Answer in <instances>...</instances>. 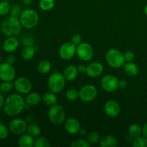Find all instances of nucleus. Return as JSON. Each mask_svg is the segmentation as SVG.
Masks as SVG:
<instances>
[{
    "instance_id": "obj_22",
    "label": "nucleus",
    "mask_w": 147,
    "mask_h": 147,
    "mask_svg": "<svg viewBox=\"0 0 147 147\" xmlns=\"http://www.w3.org/2000/svg\"><path fill=\"white\" fill-rule=\"evenodd\" d=\"M42 98L37 92H30L25 98V103L30 106H37L41 101Z\"/></svg>"
},
{
    "instance_id": "obj_20",
    "label": "nucleus",
    "mask_w": 147,
    "mask_h": 147,
    "mask_svg": "<svg viewBox=\"0 0 147 147\" xmlns=\"http://www.w3.org/2000/svg\"><path fill=\"white\" fill-rule=\"evenodd\" d=\"M34 138L27 133L20 135L17 143L20 147H33L34 146Z\"/></svg>"
},
{
    "instance_id": "obj_25",
    "label": "nucleus",
    "mask_w": 147,
    "mask_h": 147,
    "mask_svg": "<svg viewBox=\"0 0 147 147\" xmlns=\"http://www.w3.org/2000/svg\"><path fill=\"white\" fill-rule=\"evenodd\" d=\"M52 65L47 60H42L37 65V70L42 75H45L50 73L51 70Z\"/></svg>"
},
{
    "instance_id": "obj_14",
    "label": "nucleus",
    "mask_w": 147,
    "mask_h": 147,
    "mask_svg": "<svg viewBox=\"0 0 147 147\" xmlns=\"http://www.w3.org/2000/svg\"><path fill=\"white\" fill-rule=\"evenodd\" d=\"M104 111L109 117L114 118L119 115L121 112L120 104L116 100H109L104 105Z\"/></svg>"
},
{
    "instance_id": "obj_26",
    "label": "nucleus",
    "mask_w": 147,
    "mask_h": 147,
    "mask_svg": "<svg viewBox=\"0 0 147 147\" xmlns=\"http://www.w3.org/2000/svg\"><path fill=\"white\" fill-rule=\"evenodd\" d=\"M29 135L34 138H37L41 136L42 131L40 126L35 123H30L27 126V131H26Z\"/></svg>"
},
{
    "instance_id": "obj_12",
    "label": "nucleus",
    "mask_w": 147,
    "mask_h": 147,
    "mask_svg": "<svg viewBox=\"0 0 147 147\" xmlns=\"http://www.w3.org/2000/svg\"><path fill=\"white\" fill-rule=\"evenodd\" d=\"M76 48L77 46L71 42H66L63 43L59 48V56L63 60H70L76 55Z\"/></svg>"
},
{
    "instance_id": "obj_49",
    "label": "nucleus",
    "mask_w": 147,
    "mask_h": 147,
    "mask_svg": "<svg viewBox=\"0 0 147 147\" xmlns=\"http://www.w3.org/2000/svg\"><path fill=\"white\" fill-rule=\"evenodd\" d=\"M1 55H0V64H1Z\"/></svg>"
},
{
    "instance_id": "obj_46",
    "label": "nucleus",
    "mask_w": 147,
    "mask_h": 147,
    "mask_svg": "<svg viewBox=\"0 0 147 147\" xmlns=\"http://www.w3.org/2000/svg\"><path fill=\"white\" fill-rule=\"evenodd\" d=\"M78 134L80 135V136H85V135H86V134H87V130H86L85 128H80Z\"/></svg>"
},
{
    "instance_id": "obj_9",
    "label": "nucleus",
    "mask_w": 147,
    "mask_h": 147,
    "mask_svg": "<svg viewBox=\"0 0 147 147\" xmlns=\"http://www.w3.org/2000/svg\"><path fill=\"white\" fill-rule=\"evenodd\" d=\"M100 85L105 91L112 93L119 88V80L113 75H106L100 79Z\"/></svg>"
},
{
    "instance_id": "obj_29",
    "label": "nucleus",
    "mask_w": 147,
    "mask_h": 147,
    "mask_svg": "<svg viewBox=\"0 0 147 147\" xmlns=\"http://www.w3.org/2000/svg\"><path fill=\"white\" fill-rule=\"evenodd\" d=\"M88 142H89L90 145L96 144L97 143H99V141L100 139V134L98 132L96 131H93L89 132L87 134V139Z\"/></svg>"
},
{
    "instance_id": "obj_23",
    "label": "nucleus",
    "mask_w": 147,
    "mask_h": 147,
    "mask_svg": "<svg viewBox=\"0 0 147 147\" xmlns=\"http://www.w3.org/2000/svg\"><path fill=\"white\" fill-rule=\"evenodd\" d=\"M42 100L47 106H52L57 103V97L56 96V93L53 92H47L42 96Z\"/></svg>"
},
{
    "instance_id": "obj_28",
    "label": "nucleus",
    "mask_w": 147,
    "mask_h": 147,
    "mask_svg": "<svg viewBox=\"0 0 147 147\" xmlns=\"http://www.w3.org/2000/svg\"><path fill=\"white\" fill-rule=\"evenodd\" d=\"M55 5V0H40L39 7L42 11H47L53 9Z\"/></svg>"
},
{
    "instance_id": "obj_50",
    "label": "nucleus",
    "mask_w": 147,
    "mask_h": 147,
    "mask_svg": "<svg viewBox=\"0 0 147 147\" xmlns=\"http://www.w3.org/2000/svg\"><path fill=\"white\" fill-rule=\"evenodd\" d=\"M7 1H14V0H7Z\"/></svg>"
},
{
    "instance_id": "obj_18",
    "label": "nucleus",
    "mask_w": 147,
    "mask_h": 147,
    "mask_svg": "<svg viewBox=\"0 0 147 147\" xmlns=\"http://www.w3.org/2000/svg\"><path fill=\"white\" fill-rule=\"evenodd\" d=\"M78 70L77 66L73 65H67L65 68L63 74L65 78L66 79L67 81H73L77 78L78 76Z\"/></svg>"
},
{
    "instance_id": "obj_44",
    "label": "nucleus",
    "mask_w": 147,
    "mask_h": 147,
    "mask_svg": "<svg viewBox=\"0 0 147 147\" xmlns=\"http://www.w3.org/2000/svg\"><path fill=\"white\" fill-rule=\"evenodd\" d=\"M142 134L145 137L147 138V123H145L142 127Z\"/></svg>"
},
{
    "instance_id": "obj_34",
    "label": "nucleus",
    "mask_w": 147,
    "mask_h": 147,
    "mask_svg": "<svg viewBox=\"0 0 147 147\" xmlns=\"http://www.w3.org/2000/svg\"><path fill=\"white\" fill-rule=\"evenodd\" d=\"M22 44L24 46L34 45V37L31 34H25L21 37Z\"/></svg>"
},
{
    "instance_id": "obj_42",
    "label": "nucleus",
    "mask_w": 147,
    "mask_h": 147,
    "mask_svg": "<svg viewBox=\"0 0 147 147\" xmlns=\"http://www.w3.org/2000/svg\"><path fill=\"white\" fill-rule=\"evenodd\" d=\"M77 68L80 73H86V70H87V66L83 64H80L77 66Z\"/></svg>"
},
{
    "instance_id": "obj_41",
    "label": "nucleus",
    "mask_w": 147,
    "mask_h": 147,
    "mask_svg": "<svg viewBox=\"0 0 147 147\" xmlns=\"http://www.w3.org/2000/svg\"><path fill=\"white\" fill-rule=\"evenodd\" d=\"M7 62L9 64L13 65L16 62V56L13 54H10L9 55L7 56Z\"/></svg>"
},
{
    "instance_id": "obj_16",
    "label": "nucleus",
    "mask_w": 147,
    "mask_h": 147,
    "mask_svg": "<svg viewBox=\"0 0 147 147\" xmlns=\"http://www.w3.org/2000/svg\"><path fill=\"white\" fill-rule=\"evenodd\" d=\"M20 40L16 37H7L3 42L2 47L3 50L8 53H12L18 49L20 46Z\"/></svg>"
},
{
    "instance_id": "obj_52",
    "label": "nucleus",
    "mask_w": 147,
    "mask_h": 147,
    "mask_svg": "<svg viewBox=\"0 0 147 147\" xmlns=\"http://www.w3.org/2000/svg\"><path fill=\"white\" fill-rule=\"evenodd\" d=\"M0 1H1V0H0Z\"/></svg>"
},
{
    "instance_id": "obj_17",
    "label": "nucleus",
    "mask_w": 147,
    "mask_h": 147,
    "mask_svg": "<svg viewBox=\"0 0 147 147\" xmlns=\"http://www.w3.org/2000/svg\"><path fill=\"white\" fill-rule=\"evenodd\" d=\"M103 65L102 63H99V62H92L91 63L87 65V70H86V74L90 78H95L99 77L100 75L103 73Z\"/></svg>"
},
{
    "instance_id": "obj_31",
    "label": "nucleus",
    "mask_w": 147,
    "mask_h": 147,
    "mask_svg": "<svg viewBox=\"0 0 147 147\" xmlns=\"http://www.w3.org/2000/svg\"><path fill=\"white\" fill-rule=\"evenodd\" d=\"M65 98L69 101H74L79 98V91L75 88H70L65 92Z\"/></svg>"
},
{
    "instance_id": "obj_43",
    "label": "nucleus",
    "mask_w": 147,
    "mask_h": 147,
    "mask_svg": "<svg viewBox=\"0 0 147 147\" xmlns=\"http://www.w3.org/2000/svg\"><path fill=\"white\" fill-rule=\"evenodd\" d=\"M128 86V82L125 80H119V88L124 89Z\"/></svg>"
},
{
    "instance_id": "obj_39",
    "label": "nucleus",
    "mask_w": 147,
    "mask_h": 147,
    "mask_svg": "<svg viewBox=\"0 0 147 147\" xmlns=\"http://www.w3.org/2000/svg\"><path fill=\"white\" fill-rule=\"evenodd\" d=\"M123 56H124L125 61L131 62V61H133L134 59L135 54L134 52L130 51V50H128V51L125 52V53H123Z\"/></svg>"
},
{
    "instance_id": "obj_48",
    "label": "nucleus",
    "mask_w": 147,
    "mask_h": 147,
    "mask_svg": "<svg viewBox=\"0 0 147 147\" xmlns=\"http://www.w3.org/2000/svg\"><path fill=\"white\" fill-rule=\"evenodd\" d=\"M144 13H145V14H146V15L147 16V4H146V5L145 6V7H144Z\"/></svg>"
},
{
    "instance_id": "obj_7",
    "label": "nucleus",
    "mask_w": 147,
    "mask_h": 147,
    "mask_svg": "<svg viewBox=\"0 0 147 147\" xmlns=\"http://www.w3.org/2000/svg\"><path fill=\"white\" fill-rule=\"evenodd\" d=\"M97 88L96 86L91 84L85 85L79 90V98L84 103L93 101L97 97Z\"/></svg>"
},
{
    "instance_id": "obj_51",
    "label": "nucleus",
    "mask_w": 147,
    "mask_h": 147,
    "mask_svg": "<svg viewBox=\"0 0 147 147\" xmlns=\"http://www.w3.org/2000/svg\"><path fill=\"white\" fill-rule=\"evenodd\" d=\"M1 40H0V46H1Z\"/></svg>"
},
{
    "instance_id": "obj_32",
    "label": "nucleus",
    "mask_w": 147,
    "mask_h": 147,
    "mask_svg": "<svg viewBox=\"0 0 147 147\" xmlns=\"http://www.w3.org/2000/svg\"><path fill=\"white\" fill-rule=\"evenodd\" d=\"M50 141L44 136H40L36 138L34 142V147H50Z\"/></svg>"
},
{
    "instance_id": "obj_40",
    "label": "nucleus",
    "mask_w": 147,
    "mask_h": 147,
    "mask_svg": "<svg viewBox=\"0 0 147 147\" xmlns=\"http://www.w3.org/2000/svg\"><path fill=\"white\" fill-rule=\"evenodd\" d=\"M70 42L72 43H73L74 45H76V46L78 45L80 43L82 42V37L79 34H76L72 36L71 40H70Z\"/></svg>"
},
{
    "instance_id": "obj_30",
    "label": "nucleus",
    "mask_w": 147,
    "mask_h": 147,
    "mask_svg": "<svg viewBox=\"0 0 147 147\" xmlns=\"http://www.w3.org/2000/svg\"><path fill=\"white\" fill-rule=\"evenodd\" d=\"M10 9H11V5L9 1L4 0L0 1V15H7L10 12Z\"/></svg>"
},
{
    "instance_id": "obj_15",
    "label": "nucleus",
    "mask_w": 147,
    "mask_h": 147,
    "mask_svg": "<svg viewBox=\"0 0 147 147\" xmlns=\"http://www.w3.org/2000/svg\"><path fill=\"white\" fill-rule=\"evenodd\" d=\"M64 128L66 132L70 134L74 135L79 133V131H80L81 126H80V122L77 119L70 117L65 120Z\"/></svg>"
},
{
    "instance_id": "obj_35",
    "label": "nucleus",
    "mask_w": 147,
    "mask_h": 147,
    "mask_svg": "<svg viewBox=\"0 0 147 147\" xmlns=\"http://www.w3.org/2000/svg\"><path fill=\"white\" fill-rule=\"evenodd\" d=\"M22 10L21 7L18 4H14L11 6V9H10V16L16 17V18H20V14H21Z\"/></svg>"
},
{
    "instance_id": "obj_8",
    "label": "nucleus",
    "mask_w": 147,
    "mask_h": 147,
    "mask_svg": "<svg viewBox=\"0 0 147 147\" xmlns=\"http://www.w3.org/2000/svg\"><path fill=\"white\" fill-rule=\"evenodd\" d=\"M76 55L80 60L84 62H89L93 59L94 50L91 45L88 42H81L77 45Z\"/></svg>"
},
{
    "instance_id": "obj_45",
    "label": "nucleus",
    "mask_w": 147,
    "mask_h": 147,
    "mask_svg": "<svg viewBox=\"0 0 147 147\" xmlns=\"http://www.w3.org/2000/svg\"><path fill=\"white\" fill-rule=\"evenodd\" d=\"M4 102H5V100H4V96L0 93V109H1L2 107H4Z\"/></svg>"
},
{
    "instance_id": "obj_6",
    "label": "nucleus",
    "mask_w": 147,
    "mask_h": 147,
    "mask_svg": "<svg viewBox=\"0 0 147 147\" xmlns=\"http://www.w3.org/2000/svg\"><path fill=\"white\" fill-rule=\"evenodd\" d=\"M47 116L53 124L55 126L63 124L65 120V111L64 108L57 103L50 106V109L47 111Z\"/></svg>"
},
{
    "instance_id": "obj_36",
    "label": "nucleus",
    "mask_w": 147,
    "mask_h": 147,
    "mask_svg": "<svg viewBox=\"0 0 147 147\" xmlns=\"http://www.w3.org/2000/svg\"><path fill=\"white\" fill-rule=\"evenodd\" d=\"M70 146L71 147H89L90 144L88 142L87 139H78L73 141Z\"/></svg>"
},
{
    "instance_id": "obj_2",
    "label": "nucleus",
    "mask_w": 147,
    "mask_h": 147,
    "mask_svg": "<svg viewBox=\"0 0 147 147\" xmlns=\"http://www.w3.org/2000/svg\"><path fill=\"white\" fill-rule=\"evenodd\" d=\"M0 28L4 35L7 37H17L21 32L22 26L20 19L9 16L1 22Z\"/></svg>"
},
{
    "instance_id": "obj_19",
    "label": "nucleus",
    "mask_w": 147,
    "mask_h": 147,
    "mask_svg": "<svg viewBox=\"0 0 147 147\" xmlns=\"http://www.w3.org/2000/svg\"><path fill=\"white\" fill-rule=\"evenodd\" d=\"M123 68L125 74L129 77H135L139 73V67L132 61L126 62L123 65Z\"/></svg>"
},
{
    "instance_id": "obj_37",
    "label": "nucleus",
    "mask_w": 147,
    "mask_h": 147,
    "mask_svg": "<svg viewBox=\"0 0 147 147\" xmlns=\"http://www.w3.org/2000/svg\"><path fill=\"white\" fill-rule=\"evenodd\" d=\"M9 129L3 123H0V140H5L9 137Z\"/></svg>"
},
{
    "instance_id": "obj_24",
    "label": "nucleus",
    "mask_w": 147,
    "mask_h": 147,
    "mask_svg": "<svg viewBox=\"0 0 147 147\" xmlns=\"http://www.w3.org/2000/svg\"><path fill=\"white\" fill-rule=\"evenodd\" d=\"M35 55V48L34 45L24 46L21 53V56L24 60H30Z\"/></svg>"
},
{
    "instance_id": "obj_3",
    "label": "nucleus",
    "mask_w": 147,
    "mask_h": 147,
    "mask_svg": "<svg viewBox=\"0 0 147 147\" xmlns=\"http://www.w3.org/2000/svg\"><path fill=\"white\" fill-rule=\"evenodd\" d=\"M19 19L22 27L28 30L34 28L38 24L40 20V17L37 11L31 8L22 10Z\"/></svg>"
},
{
    "instance_id": "obj_4",
    "label": "nucleus",
    "mask_w": 147,
    "mask_h": 147,
    "mask_svg": "<svg viewBox=\"0 0 147 147\" xmlns=\"http://www.w3.org/2000/svg\"><path fill=\"white\" fill-rule=\"evenodd\" d=\"M66 79L62 73L54 72L48 78L47 87L50 91L55 93H59L63 91L65 86Z\"/></svg>"
},
{
    "instance_id": "obj_21",
    "label": "nucleus",
    "mask_w": 147,
    "mask_h": 147,
    "mask_svg": "<svg viewBox=\"0 0 147 147\" xmlns=\"http://www.w3.org/2000/svg\"><path fill=\"white\" fill-rule=\"evenodd\" d=\"M99 145L100 147H116L118 146V142L114 136L106 135L100 138Z\"/></svg>"
},
{
    "instance_id": "obj_33",
    "label": "nucleus",
    "mask_w": 147,
    "mask_h": 147,
    "mask_svg": "<svg viewBox=\"0 0 147 147\" xmlns=\"http://www.w3.org/2000/svg\"><path fill=\"white\" fill-rule=\"evenodd\" d=\"M132 146L134 147H147V138L144 136H139L135 138L133 141Z\"/></svg>"
},
{
    "instance_id": "obj_1",
    "label": "nucleus",
    "mask_w": 147,
    "mask_h": 147,
    "mask_svg": "<svg viewBox=\"0 0 147 147\" xmlns=\"http://www.w3.org/2000/svg\"><path fill=\"white\" fill-rule=\"evenodd\" d=\"M25 99L20 93H12L7 96L4 105V111L9 117H16L24 110Z\"/></svg>"
},
{
    "instance_id": "obj_47",
    "label": "nucleus",
    "mask_w": 147,
    "mask_h": 147,
    "mask_svg": "<svg viewBox=\"0 0 147 147\" xmlns=\"http://www.w3.org/2000/svg\"><path fill=\"white\" fill-rule=\"evenodd\" d=\"M22 2L24 5L28 6V5H30V4H32V0H22Z\"/></svg>"
},
{
    "instance_id": "obj_10",
    "label": "nucleus",
    "mask_w": 147,
    "mask_h": 147,
    "mask_svg": "<svg viewBox=\"0 0 147 147\" xmlns=\"http://www.w3.org/2000/svg\"><path fill=\"white\" fill-rule=\"evenodd\" d=\"M16 70L13 65L7 62L0 64V80L2 81L11 82L16 78Z\"/></svg>"
},
{
    "instance_id": "obj_38",
    "label": "nucleus",
    "mask_w": 147,
    "mask_h": 147,
    "mask_svg": "<svg viewBox=\"0 0 147 147\" xmlns=\"http://www.w3.org/2000/svg\"><path fill=\"white\" fill-rule=\"evenodd\" d=\"M14 88V84L9 81H3L0 85V90L3 93H9Z\"/></svg>"
},
{
    "instance_id": "obj_13",
    "label": "nucleus",
    "mask_w": 147,
    "mask_h": 147,
    "mask_svg": "<svg viewBox=\"0 0 147 147\" xmlns=\"http://www.w3.org/2000/svg\"><path fill=\"white\" fill-rule=\"evenodd\" d=\"M27 128V122L20 118L13 119L9 123V129L10 132L17 136H20L25 133Z\"/></svg>"
},
{
    "instance_id": "obj_5",
    "label": "nucleus",
    "mask_w": 147,
    "mask_h": 147,
    "mask_svg": "<svg viewBox=\"0 0 147 147\" xmlns=\"http://www.w3.org/2000/svg\"><path fill=\"white\" fill-rule=\"evenodd\" d=\"M105 59L107 64L111 67L114 69L120 68L123 67L124 63H126L123 56V53H122L118 49L112 48L108 50L105 55Z\"/></svg>"
},
{
    "instance_id": "obj_27",
    "label": "nucleus",
    "mask_w": 147,
    "mask_h": 147,
    "mask_svg": "<svg viewBox=\"0 0 147 147\" xmlns=\"http://www.w3.org/2000/svg\"><path fill=\"white\" fill-rule=\"evenodd\" d=\"M128 134L131 137L135 139L142 135V128L136 123H133L129 126V129H128Z\"/></svg>"
},
{
    "instance_id": "obj_11",
    "label": "nucleus",
    "mask_w": 147,
    "mask_h": 147,
    "mask_svg": "<svg viewBox=\"0 0 147 147\" xmlns=\"http://www.w3.org/2000/svg\"><path fill=\"white\" fill-rule=\"evenodd\" d=\"M14 88L21 95H27L32 89V82L27 78L19 77L14 81Z\"/></svg>"
}]
</instances>
